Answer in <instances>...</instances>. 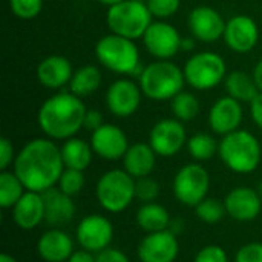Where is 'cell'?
I'll return each instance as SVG.
<instances>
[{
    "mask_svg": "<svg viewBox=\"0 0 262 262\" xmlns=\"http://www.w3.org/2000/svg\"><path fill=\"white\" fill-rule=\"evenodd\" d=\"M226 212L230 218L239 223H249L259 216L262 210V198L258 190L252 187H235L224 198Z\"/></svg>",
    "mask_w": 262,
    "mask_h": 262,
    "instance_id": "18",
    "label": "cell"
},
{
    "mask_svg": "<svg viewBox=\"0 0 262 262\" xmlns=\"http://www.w3.org/2000/svg\"><path fill=\"white\" fill-rule=\"evenodd\" d=\"M143 91L140 83L130 78L115 80L106 91V107L117 118H127L134 115L141 104Z\"/></svg>",
    "mask_w": 262,
    "mask_h": 262,
    "instance_id": "13",
    "label": "cell"
},
{
    "mask_svg": "<svg viewBox=\"0 0 262 262\" xmlns=\"http://www.w3.org/2000/svg\"><path fill=\"white\" fill-rule=\"evenodd\" d=\"M95 262H130L126 253H123L118 249H112L107 247L106 250L97 253V259Z\"/></svg>",
    "mask_w": 262,
    "mask_h": 262,
    "instance_id": "40",
    "label": "cell"
},
{
    "mask_svg": "<svg viewBox=\"0 0 262 262\" xmlns=\"http://www.w3.org/2000/svg\"><path fill=\"white\" fill-rule=\"evenodd\" d=\"M146 5L154 18L167 20L178 12L181 0H146Z\"/></svg>",
    "mask_w": 262,
    "mask_h": 262,
    "instance_id": "35",
    "label": "cell"
},
{
    "mask_svg": "<svg viewBox=\"0 0 262 262\" xmlns=\"http://www.w3.org/2000/svg\"><path fill=\"white\" fill-rule=\"evenodd\" d=\"M235 262H262V243H249L243 246L236 252Z\"/></svg>",
    "mask_w": 262,
    "mask_h": 262,
    "instance_id": "38",
    "label": "cell"
},
{
    "mask_svg": "<svg viewBox=\"0 0 262 262\" xmlns=\"http://www.w3.org/2000/svg\"><path fill=\"white\" fill-rule=\"evenodd\" d=\"M195 212H196V216L206 224H216L227 215L224 201H220V200L210 198V196L204 198L195 207Z\"/></svg>",
    "mask_w": 262,
    "mask_h": 262,
    "instance_id": "32",
    "label": "cell"
},
{
    "mask_svg": "<svg viewBox=\"0 0 262 262\" xmlns=\"http://www.w3.org/2000/svg\"><path fill=\"white\" fill-rule=\"evenodd\" d=\"M256 190H258L259 196H261V198H262V181H261V183H259V184H258V189H256Z\"/></svg>",
    "mask_w": 262,
    "mask_h": 262,
    "instance_id": "48",
    "label": "cell"
},
{
    "mask_svg": "<svg viewBox=\"0 0 262 262\" xmlns=\"http://www.w3.org/2000/svg\"><path fill=\"white\" fill-rule=\"evenodd\" d=\"M210 189V175L200 163H190L183 166L173 178L175 198L189 207H196L204 198H207Z\"/></svg>",
    "mask_w": 262,
    "mask_h": 262,
    "instance_id": "9",
    "label": "cell"
},
{
    "mask_svg": "<svg viewBox=\"0 0 262 262\" xmlns=\"http://www.w3.org/2000/svg\"><path fill=\"white\" fill-rule=\"evenodd\" d=\"M195 41H196V38H193V37H184L183 43H181V51H186V52L193 51L195 49Z\"/></svg>",
    "mask_w": 262,
    "mask_h": 262,
    "instance_id": "45",
    "label": "cell"
},
{
    "mask_svg": "<svg viewBox=\"0 0 262 262\" xmlns=\"http://www.w3.org/2000/svg\"><path fill=\"white\" fill-rule=\"evenodd\" d=\"M26 187L15 175V172L2 170L0 173V207L12 209L17 201L25 195Z\"/></svg>",
    "mask_w": 262,
    "mask_h": 262,
    "instance_id": "29",
    "label": "cell"
},
{
    "mask_svg": "<svg viewBox=\"0 0 262 262\" xmlns=\"http://www.w3.org/2000/svg\"><path fill=\"white\" fill-rule=\"evenodd\" d=\"M74 75L71 61L63 55H49L45 57L37 66V80L46 89L58 91L63 86L69 84Z\"/></svg>",
    "mask_w": 262,
    "mask_h": 262,
    "instance_id": "20",
    "label": "cell"
},
{
    "mask_svg": "<svg viewBox=\"0 0 262 262\" xmlns=\"http://www.w3.org/2000/svg\"><path fill=\"white\" fill-rule=\"evenodd\" d=\"M12 220L21 230H34L45 221V201L38 192L26 190L12 207Z\"/></svg>",
    "mask_w": 262,
    "mask_h": 262,
    "instance_id": "22",
    "label": "cell"
},
{
    "mask_svg": "<svg viewBox=\"0 0 262 262\" xmlns=\"http://www.w3.org/2000/svg\"><path fill=\"white\" fill-rule=\"evenodd\" d=\"M224 88L229 97L241 101V103H252L253 98L259 94V89L253 80L252 74L244 71H232L227 74L224 80Z\"/></svg>",
    "mask_w": 262,
    "mask_h": 262,
    "instance_id": "27",
    "label": "cell"
},
{
    "mask_svg": "<svg viewBox=\"0 0 262 262\" xmlns=\"http://www.w3.org/2000/svg\"><path fill=\"white\" fill-rule=\"evenodd\" d=\"M152 21L154 17L143 0H123L107 8L106 12V25L109 31L130 40L143 38Z\"/></svg>",
    "mask_w": 262,
    "mask_h": 262,
    "instance_id": "6",
    "label": "cell"
},
{
    "mask_svg": "<svg viewBox=\"0 0 262 262\" xmlns=\"http://www.w3.org/2000/svg\"><path fill=\"white\" fill-rule=\"evenodd\" d=\"M95 2H98L100 5H104V6L111 8V6H114V5H117V3H120L123 0H95Z\"/></svg>",
    "mask_w": 262,
    "mask_h": 262,
    "instance_id": "46",
    "label": "cell"
},
{
    "mask_svg": "<svg viewBox=\"0 0 262 262\" xmlns=\"http://www.w3.org/2000/svg\"><path fill=\"white\" fill-rule=\"evenodd\" d=\"M12 167L26 190L38 193L55 187L64 170L61 150L48 137L28 141L17 154Z\"/></svg>",
    "mask_w": 262,
    "mask_h": 262,
    "instance_id": "1",
    "label": "cell"
},
{
    "mask_svg": "<svg viewBox=\"0 0 262 262\" xmlns=\"http://www.w3.org/2000/svg\"><path fill=\"white\" fill-rule=\"evenodd\" d=\"M86 112L83 98L72 92H57L40 106L37 123L48 138L66 141L84 127Z\"/></svg>",
    "mask_w": 262,
    "mask_h": 262,
    "instance_id": "2",
    "label": "cell"
},
{
    "mask_svg": "<svg viewBox=\"0 0 262 262\" xmlns=\"http://www.w3.org/2000/svg\"><path fill=\"white\" fill-rule=\"evenodd\" d=\"M57 186L63 193H66V195H69L72 198L77 196L84 187L83 170H75V169H66L64 167Z\"/></svg>",
    "mask_w": 262,
    "mask_h": 262,
    "instance_id": "33",
    "label": "cell"
},
{
    "mask_svg": "<svg viewBox=\"0 0 262 262\" xmlns=\"http://www.w3.org/2000/svg\"><path fill=\"white\" fill-rule=\"evenodd\" d=\"M243 117V103L226 95L212 104L209 111V126L215 134L224 137L239 129Z\"/></svg>",
    "mask_w": 262,
    "mask_h": 262,
    "instance_id": "19",
    "label": "cell"
},
{
    "mask_svg": "<svg viewBox=\"0 0 262 262\" xmlns=\"http://www.w3.org/2000/svg\"><path fill=\"white\" fill-rule=\"evenodd\" d=\"M157 157L149 143H135L129 146L123 157V167L135 180L150 177L157 164Z\"/></svg>",
    "mask_w": 262,
    "mask_h": 262,
    "instance_id": "24",
    "label": "cell"
},
{
    "mask_svg": "<svg viewBox=\"0 0 262 262\" xmlns=\"http://www.w3.org/2000/svg\"><path fill=\"white\" fill-rule=\"evenodd\" d=\"M193 262H229V256H227V252L223 247L212 244V246L203 247L196 253Z\"/></svg>",
    "mask_w": 262,
    "mask_h": 262,
    "instance_id": "37",
    "label": "cell"
},
{
    "mask_svg": "<svg viewBox=\"0 0 262 262\" xmlns=\"http://www.w3.org/2000/svg\"><path fill=\"white\" fill-rule=\"evenodd\" d=\"M252 75H253V80H255V83H256L259 92H262V58L255 64Z\"/></svg>",
    "mask_w": 262,
    "mask_h": 262,
    "instance_id": "44",
    "label": "cell"
},
{
    "mask_svg": "<svg viewBox=\"0 0 262 262\" xmlns=\"http://www.w3.org/2000/svg\"><path fill=\"white\" fill-rule=\"evenodd\" d=\"M75 239L81 249L97 255L111 247L114 239V226L111 220L103 215H88L78 223L75 229Z\"/></svg>",
    "mask_w": 262,
    "mask_h": 262,
    "instance_id": "12",
    "label": "cell"
},
{
    "mask_svg": "<svg viewBox=\"0 0 262 262\" xmlns=\"http://www.w3.org/2000/svg\"><path fill=\"white\" fill-rule=\"evenodd\" d=\"M218 155L227 169L239 175H247L255 172L261 164V143L252 132L238 129L221 138Z\"/></svg>",
    "mask_w": 262,
    "mask_h": 262,
    "instance_id": "4",
    "label": "cell"
},
{
    "mask_svg": "<svg viewBox=\"0 0 262 262\" xmlns=\"http://www.w3.org/2000/svg\"><path fill=\"white\" fill-rule=\"evenodd\" d=\"M250 115L253 123L262 130V92H259L250 103Z\"/></svg>",
    "mask_w": 262,
    "mask_h": 262,
    "instance_id": "42",
    "label": "cell"
},
{
    "mask_svg": "<svg viewBox=\"0 0 262 262\" xmlns=\"http://www.w3.org/2000/svg\"><path fill=\"white\" fill-rule=\"evenodd\" d=\"M103 124H104L103 114L97 109H88L86 117H84V129H89L91 132H94Z\"/></svg>",
    "mask_w": 262,
    "mask_h": 262,
    "instance_id": "41",
    "label": "cell"
},
{
    "mask_svg": "<svg viewBox=\"0 0 262 262\" xmlns=\"http://www.w3.org/2000/svg\"><path fill=\"white\" fill-rule=\"evenodd\" d=\"M15 152H14V146L8 138H2L0 140V169L2 170H8V167L11 164H14L15 161Z\"/></svg>",
    "mask_w": 262,
    "mask_h": 262,
    "instance_id": "39",
    "label": "cell"
},
{
    "mask_svg": "<svg viewBox=\"0 0 262 262\" xmlns=\"http://www.w3.org/2000/svg\"><path fill=\"white\" fill-rule=\"evenodd\" d=\"M41 195L45 201V223L52 227H60L72 221L77 210L72 196L63 193L58 187H52Z\"/></svg>",
    "mask_w": 262,
    "mask_h": 262,
    "instance_id": "23",
    "label": "cell"
},
{
    "mask_svg": "<svg viewBox=\"0 0 262 262\" xmlns=\"http://www.w3.org/2000/svg\"><path fill=\"white\" fill-rule=\"evenodd\" d=\"M160 195V184L150 178V177H144V178H138L135 180V196L143 201V203H154Z\"/></svg>",
    "mask_w": 262,
    "mask_h": 262,
    "instance_id": "36",
    "label": "cell"
},
{
    "mask_svg": "<svg viewBox=\"0 0 262 262\" xmlns=\"http://www.w3.org/2000/svg\"><path fill=\"white\" fill-rule=\"evenodd\" d=\"M95 195L100 206L109 213L124 212L137 198L135 178L124 169H112L104 172L95 187Z\"/></svg>",
    "mask_w": 262,
    "mask_h": 262,
    "instance_id": "7",
    "label": "cell"
},
{
    "mask_svg": "<svg viewBox=\"0 0 262 262\" xmlns=\"http://www.w3.org/2000/svg\"><path fill=\"white\" fill-rule=\"evenodd\" d=\"M186 83L195 91H210L220 86L227 77L224 58L212 51L193 54L183 68Z\"/></svg>",
    "mask_w": 262,
    "mask_h": 262,
    "instance_id": "8",
    "label": "cell"
},
{
    "mask_svg": "<svg viewBox=\"0 0 262 262\" xmlns=\"http://www.w3.org/2000/svg\"><path fill=\"white\" fill-rule=\"evenodd\" d=\"M63 164L66 169H75V170H86L92 161V146L91 143H86L81 138L72 137L63 143L60 147Z\"/></svg>",
    "mask_w": 262,
    "mask_h": 262,
    "instance_id": "25",
    "label": "cell"
},
{
    "mask_svg": "<svg viewBox=\"0 0 262 262\" xmlns=\"http://www.w3.org/2000/svg\"><path fill=\"white\" fill-rule=\"evenodd\" d=\"M143 43L157 60H170L181 51L183 37L173 25L166 20H155L144 32Z\"/></svg>",
    "mask_w": 262,
    "mask_h": 262,
    "instance_id": "10",
    "label": "cell"
},
{
    "mask_svg": "<svg viewBox=\"0 0 262 262\" xmlns=\"http://www.w3.org/2000/svg\"><path fill=\"white\" fill-rule=\"evenodd\" d=\"M229 49L236 54H247L259 41V28L256 21L244 14L233 15L226 21V29L223 35Z\"/></svg>",
    "mask_w": 262,
    "mask_h": 262,
    "instance_id": "15",
    "label": "cell"
},
{
    "mask_svg": "<svg viewBox=\"0 0 262 262\" xmlns=\"http://www.w3.org/2000/svg\"><path fill=\"white\" fill-rule=\"evenodd\" d=\"M187 132L183 121L177 118H164L154 124L149 135V144L158 157H173L187 146Z\"/></svg>",
    "mask_w": 262,
    "mask_h": 262,
    "instance_id": "11",
    "label": "cell"
},
{
    "mask_svg": "<svg viewBox=\"0 0 262 262\" xmlns=\"http://www.w3.org/2000/svg\"><path fill=\"white\" fill-rule=\"evenodd\" d=\"M95 57L101 66L115 74L140 78L144 69V66H141L140 51L135 45V40L112 32L103 35L97 41Z\"/></svg>",
    "mask_w": 262,
    "mask_h": 262,
    "instance_id": "3",
    "label": "cell"
},
{
    "mask_svg": "<svg viewBox=\"0 0 262 262\" xmlns=\"http://www.w3.org/2000/svg\"><path fill=\"white\" fill-rule=\"evenodd\" d=\"M200 101L196 95L187 91H181L170 100V111L173 114V118L187 123L192 121L198 114H200Z\"/></svg>",
    "mask_w": 262,
    "mask_h": 262,
    "instance_id": "31",
    "label": "cell"
},
{
    "mask_svg": "<svg viewBox=\"0 0 262 262\" xmlns=\"http://www.w3.org/2000/svg\"><path fill=\"white\" fill-rule=\"evenodd\" d=\"M101 71L94 64H84L74 71V75L69 81V92L74 95L84 98L88 95H92L95 91H98L101 84Z\"/></svg>",
    "mask_w": 262,
    "mask_h": 262,
    "instance_id": "28",
    "label": "cell"
},
{
    "mask_svg": "<svg viewBox=\"0 0 262 262\" xmlns=\"http://www.w3.org/2000/svg\"><path fill=\"white\" fill-rule=\"evenodd\" d=\"M95 259H97V255L81 249V250H74V253L69 256L68 262H95Z\"/></svg>",
    "mask_w": 262,
    "mask_h": 262,
    "instance_id": "43",
    "label": "cell"
},
{
    "mask_svg": "<svg viewBox=\"0 0 262 262\" xmlns=\"http://www.w3.org/2000/svg\"><path fill=\"white\" fill-rule=\"evenodd\" d=\"M143 95L152 101H167L180 94L186 84L184 72L169 60H157L144 66L140 78Z\"/></svg>",
    "mask_w": 262,
    "mask_h": 262,
    "instance_id": "5",
    "label": "cell"
},
{
    "mask_svg": "<svg viewBox=\"0 0 262 262\" xmlns=\"http://www.w3.org/2000/svg\"><path fill=\"white\" fill-rule=\"evenodd\" d=\"M0 262H18L14 256L8 255V253H2L0 255Z\"/></svg>",
    "mask_w": 262,
    "mask_h": 262,
    "instance_id": "47",
    "label": "cell"
},
{
    "mask_svg": "<svg viewBox=\"0 0 262 262\" xmlns=\"http://www.w3.org/2000/svg\"><path fill=\"white\" fill-rule=\"evenodd\" d=\"M89 143L94 154L107 161L123 160L130 146L124 130L111 123H104L101 127L94 130Z\"/></svg>",
    "mask_w": 262,
    "mask_h": 262,
    "instance_id": "16",
    "label": "cell"
},
{
    "mask_svg": "<svg viewBox=\"0 0 262 262\" xmlns=\"http://www.w3.org/2000/svg\"><path fill=\"white\" fill-rule=\"evenodd\" d=\"M189 29L196 41L203 43H215L224 35L226 20L223 15L212 6H196L190 11Z\"/></svg>",
    "mask_w": 262,
    "mask_h": 262,
    "instance_id": "17",
    "label": "cell"
},
{
    "mask_svg": "<svg viewBox=\"0 0 262 262\" xmlns=\"http://www.w3.org/2000/svg\"><path fill=\"white\" fill-rule=\"evenodd\" d=\"M218 149L220 143L206 132H198L187 140V150L196 163L212 160L218 154Z\"/></svg>",
    "mask_w": 262,
    "mask_h": 262,
    "instance_id": "30",
    "label": "cell"
},
{
    "mask_svg": "<svg viewBox=\"0 0 262 262\" xmlns=\"http://www.w3.org/2000/svg\"><path fill=\"white\" fill-rule=\"evenodd\" d=\"M11 12L21 20L35 18L43 9V0H9Z\"/></svg>",
    "mask_w": 262,
    "mask_h": 262,
    "instance_id": "34",
    "label": "cell"
},
{
    "mask_svg": "<svg viewBox=\"0 0 262 262\" xmlns=\"http://www.w3.org/2000/svg\"><path fill=\"white\" fill-rule=\"evenodd\" d=\"M137 224L141 230L146 233H155V232H163L169 230L170 227V213L167 212L166 207L161 204L154 203H144L138 212H137Z\"/></svg>",
    "mask_w": 262,
    "mask_h": 262,
    "instance_id": "26",
    "label": "cell"
},
{
    "mask_svg": "<svg viewBox=\"0 0 262 262\" xmlns=\"http://www.w3.org/2000/svg\"><path fill=\"white\" fill-rule=\"evenodd\" d=\"M37 253L45 262H68L74 253V241L66 232L54 227L38 238Z\"/></svg>",
    "mask_w": 262,
    "mask_h": 262,
    "instance_id": "21",
    "label": "cell"
},
{
    "mask_svg": "<svg viewBox=\"0 0 262 262\" xmlns=\"http://www.w3.org/2000/svg\"><path fill=\"white\" fill-rule=\"evenodd\" d=\"M180 253L177 235L170 230L147 233L138 244V259L141 262H175Z\"/></svg>",
    "mask_w": 262,
    "mask_h": 262,
    "instance_id": "14",
    "label": "cell"
}]
</instances>
